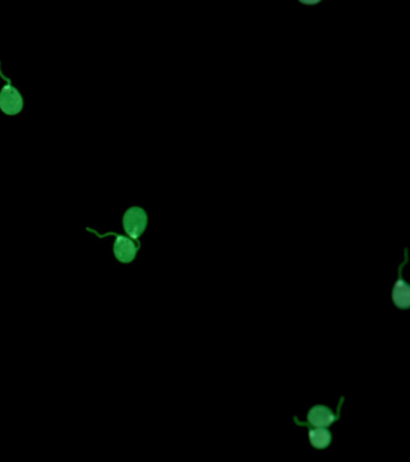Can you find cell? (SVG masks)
Instances as JSON below:
<instances>
[{"label": "cell", "instance_id": "cell-1", "mask_svg": "<svg viewBox=\"0 0 410 462\" xmlns=\"http://www.w3.org/2000/svg\"><path fill=\"white\" fill-rule=\"evenodd\" d=\"M344 402V398H341L339 405H338L337 413H333L330 408L326 406H321V405H317L314 407L310 409V412L307 413V423L300 421L297 418H294L295 424L298 426H312V427H328L332 425L333 423L339 419V413H341V407L342 403Z\"/></svg>", "mask_w": 410, "mask_h": 462}, {"label": "cell", "instance_id": "cell-2", "mask_svg": "<svg viewBox=\"0 0 410 462\" xmlns=\"http://www.w3.org/2000/svg\"><path fill=\"white\" fill-rule=\"evenodd\" d=\"M0 76L6 81V85L0 91V110L3 111L5 115H17L23 109L22 96L11 85V81H10L9 78H5L3 73H1V70H0Z\"/></svg>", "mask_w": 410, "mask_h": 462}, {"label": "cell", "instance_id": "cell-3", "mask_svg": "<svg viewBox=\"0 0 410 462\" xmlns=\"http://www.w3.org/2000/svg\"><path fill=\"white\" fill-rule=\"evenodd\" d=\"M147 226V215L141 207H130L123 215V228L132 238H140Z\"/></svg>", "mask_w": 410, "mask_h": 462}, {"label": "cell", "instance_id": "cell-4", "mask_svg": "<svg viewBox=\"0 0 410 462\" xmlns=\"http://www.w3.org/2000/svg\"><path fill=\"white\" fill-rule=\"evenodd\" d=\"M407 261H403V264L400 266L398 270V279L392 289V301L395 306L398 307L400 310H408L410 307V288L404 279L402 278V269Z\"/></svg>", "mask_w": 410, "mask_h": 462}, {"label": "cell", "instance_id": "cell-5", "mask_svg": "<svg viewBox=\"0 0 410 462\" xmlns=\"http://www.w3.org/2000/svg\"><path fill=\"white\" fill-rule=\"evenodd\" d=\"M114 256L121 263H132L137 253V246L132 240L122 235H116V241L114 245Z\"/></svg>", "mask_w": 410, "mask_h": 462}, {"label": "cell", "instance_id": "cell-6", "mask_svg": "<svg viewBox=\"0 0 410 462\" xmlns=\"http://www.w3.org/2000/svg\"><path fill=\"white\" fill-rule=\"evenodd\" d=\"M310 427V426H305ZM308 438L312 447L318 450H324L332 443V435L326 427H310Z\"/></svg>", "mask_w": 410, "mask_h": 462}]
</instances>
